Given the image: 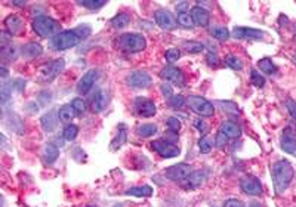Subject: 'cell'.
Listing matches in <instances>:
<instances>
[{
    "instance_id": "cell-1",
    "label": "cell",
    "mask_w": 296,
    "mask_h": 207,
    "mask_svg": "<svg viewBox=\"0 0 296 207\" xmlns=\"http://www.w3.org/2000/svg\"><path fill=\"white\" fill-rule=\"evenodd\" d=\"M90 34V27L89 25H79L74 30H67L61 31L55 37H52L50 46L55 50H67L74 46H77L83 39L89 37Z\"/></svg>"
},
{
    "instance_id": "cell-2",
    "label": "cell",
    "mask_w": 296,
    "mask_h": 207,
    "mask_svg": "<svg viewBox=\"0 0 296 207\" xmlns=\"http://www.w3.org/2000/svg\"><path fill=\"white\" fill-rule=\"evenodd\" d=\"M271 176H273L276 194H283L295 176V169L288 160H280L273 166Z\"/></svg>"
},
{
    "instance_id": "cell-3",
    "label": "cell",
    "mask_w": 296,
    "mask_h": 207,
    "mask_svg": "<svg viewBox=\"0 0 296 207\" xmlns=\"http://www.w3.org/2000/svg\"><path fill=\"white\" fill-rule=\"evenodd\" d=\"M116 46L125 53H136V52H142L147 47V40L142 34L125 33L116 39Z\"/></svg>"
},
{
    "instance_id": "cell-4",
    "label": "cell",
    "mask_w": 296,
    "mask_h": 207,
    "mask_svg": "<svg viewBox=\"0 0 296 207\" xmlns=\"http://www.w3.org/2000/svg\"><path fill=\"white\" fill-rule=\"evenodd\" d=\"M31 28L33 31L39 36V37H55L56 34H59L61 31V24L58 21H55L53 18L50 16H46V15H40V16H36L33 19V24H31Z\"/></svg>"
},
{
    "instance_id": "cell-5",
    "label": "cell",
    "mask_w": 296,
    "mask_h": 207,
    "mask_svg": "<svg viewBox=\"0 0 296 207\" xmlns=\"http://www.w3.org/2000/svg\"><path fill=\"white\" fill-rule=\"evenodd\" d=\"M64 67H65L64 59H52V61L43 64L39 68V82L40 83H50V82H53L59 76V73L64 70Z\"/></svg>"
},
{
    "instance_id": "cell-6",
    "label": "cell",
    "mask_w": 296,
    "mask_h": 207,
    "mask_svg": "<svg viewBox=\"0 0 296 207\" xmlns=\"http://www.w3.org/2000/svg\"><path fill=\"white\" fill-rule=\"evenodd\" d=\"M187 104L190 105V108L199 114L200 117H212L215 114V108L213 104H211L208 99H205L203 96L199 95H190L187 98Z\"/></svg>"
},
{
    "instance_id": "cell-7",
    "label": "cell",
    "mask_w": 296,
    "mask_h": 207,
    "mask_svg": "<svg viewBox=\"0 0 296 207\" xmlns=\"http://www.w3.org/2000/svg\"><path fill=\"white\" fill-rule=\"evenodd\" d=\"M150 147H151L153 151H156L163 159H172V157H178L181 154V150L172 141H168V139L153 141L150 144Z\"/></svg>"
},
{
    "instance_id": "cell-8",
    "label": "cell",
    "mask_w": 296,
    "mask_h": 207,
    "mask_svg": "<svg viewBox=\"0 0 296 207\" xmlns=\"http://www.w3.org/2000/svg\"><path fill=\"white\" fill-rule=\"evenodd\" d=\"M191 175V166L185 163H178L175 166H170L165 170V176L173 182H182Z\"/></svg>"
},
{
    "instance_id": "cell-9",
    "label": "cell",
    "mask_w": 296,
    "mask_h": 207,
    "mask_svg": "<svg viewBox=\"0 0 296 207\" xmlns=\"http://www.w3.org/2000/svg\"><path fill=\"white\" fill-rule=\"evenodd\" d=\"M126 83L133 89H145L151 84V76L147 71H132L127 74Z\"/></svg>"
},
{
    "instance_id": "cell-10",
    "label": "cell",
    "mask_w": 296,
    "mask_h": 207,
    "mask_svg": "<svg viewBox=\"0 0 296 207\" xmlns=\"http://www.w3.org/2000/svg\"><path fill=\"white\" fill-rule=\"evenodd\" d=\"M240 188L245 194L248 196H261L262 194V184L256 176L252 175H246L242 181H240Z\"/></svg>"
},
{
    "instance_id": "cell-11",
    "label": "cell",
    "mask_w": 296,
    "mask_h": 207,
    "mask_svg": "<svg viewBox=\"0 0 296 207\" xmlns=\"http://www.w3.org/2000/svg\"><path fill=\"white\" fill-rule=\"evenodd\" d=\"M160 77L166 82V83H173L176 86H182L185 83V76L182 73V70H179L178 67H165L160 71Z\"/></svg>"
},
{
    "instance_id": "cell-12",
    "label": "cell",
    "mask_w": 296,
    "mask_h": 207,
    "mask_svg": "<svg viewBox=\"0 0 296 207\" xmlns=\"http://www.w3.org/2000/svg\"><path fill=\"white\" fill-rule=\"evenodd\" d=\"M154 21L156 24L163 28V30H175L176 28V19L168 9H159L154 13Z\"/></svg>"
},
{
    "instance_id": "cell-13",
    "label": "cell",
    "mask_w": 296,
    "mask_h": 207,
    "mask_svg": "<svg viewBox=\"0 0 296 207\" xmlns=\"http://www.w3.org/2000/svg\"><path fill=\"white\" fill-rule=\"evenodd\" d=\"M98 77H99V71H98V70H89V71L80 79V82H79V84H77V92H79L80 95L89 93L90 89L93 87V84L96 83Z\"/></svg>"
},
{
    "instance_id": "cell-14",
    "label": "cell",
    "mask_w": 296,
    "mask_h": 207,
    "mask_svg": "<svg viewBox=\"0 0 296 207\" xmlns=\"http://www.w3.org/2000/svg\"><path fill=\"white\" fill-rule=\"evenodd\" d=\"M133 108L136 111V114L142 116V117H153L156 116V105L151 99L148 98H136L133 102Z\"/></svg>"
},
{
    "instance_id": "cell-15",
    "label": "cell",
    "mask_w": 296,
    "mask_h": 207,
    "mask_svg": "<svg viewBox=\"0 0 296 207\" xmlns=\"http://www.w3.org/2000/svg\"><path fill=\"white\" fill-rule=\"evenodd\" d=\"M233 37L242 39V40H261L265 37V33L256 28H248V27H236L233 30Z\"/></svg>"
},
{
    "instance_id": "cell-16",
    "label": "cell",
    "mask_w": 296,
    "mask_h": 207,
    "mask_svg": "<svg viewBox=\"0 0 296 207\" xmlns=\"http://www.w3.org/2000/svg\"><path fill=\"white\" fill-rule=\"evenodd\" d=\"M10 34L3 31L1 33V46H0V55L3 61H13L16 58V49L10 43Z\"/></svg>"
},
{
    "instance_id": "cell-17",
    "label": "cell",
    "mask_w": 296,
    "mask_h": 207,
    "mask_svg": "<svg viewBox=\"0 0 296 207\" xmlns=\"http://www.w3.org/2000/svg\"><path fill=\"white\" fill-rule=\"evenodd\" d=\"M282 150L288 154H295L296 153V132L294 127H288L285 129L283 135H282V141H280Z\"/></svg>"
},
{
    "instance_id": "cell-18",
    "label": "cell",
    "mask_w": 296,
    "mask_h": 207,
    "mask_svg": "<svg viewBox=\"0 0 296 207\" xmlns=\"http://www.w3.org/2000/svg\"><path fill=\"white\" fill-rule=\"evenodd\" d=\"M4 27H6V33H9L10 36H21L24 33V22L15 13L9 15L4 19Z\"/></svg>"
},
{
    "instance_id": "cell-19",
    "label": "cell",
    "mask_w": 296,
    "mask_h": 207,
    "mask_svg": "<svg viewBox=\"0 0 296 207\" xmlns=\"http://www.w3.org/2000/svg\"><path fill=\"white\" fill-rule=\"evenodd\" d=\"M191 18L194 21V25H199V27H208L211 22V13L205 7H200V6L193 7Z\"/></svg>"
},
{
    "instance_id": "cell-20",
    "label": "cell",
    "mask_w": 296,
    "mask_h": 207,
    "mask_svg": "<svg viewBox=\"0 0 296 207\" xmlns=\"http://www.w3.org/2000/svg\"><path fill=\"white\" fill-rule=\"evenodd\" d=\"M58 119H59V116H58L56 111H49V113L43 114L42 119H40L42 129H43L44 132H47V133L53 132V130L58 127Z\"/></svg>"
},
{
    "instance_id": "cell-21",
    "label": "cell",
    "mask_w": 296,
    "mask_h": 207,
    "mask_svg": "<svg viewBox=\"0 0 296 207\" xmlns=\"http://www.w3.org/2000/svg\"><path fill=\"white\" fill-rule=\"evenodd\" d=\"M219 132H222L228 139H239L242 136V129L239 127V124L234 122H230V120L222 122Z\"/></svg>"
},
{
    "instance_id": "cell-22",
    "label": "cell",
    "mask_w": 296,
    "mask_h": 207,
    "mask_svg": "<svg viewBox=\"0 0 296 207\" xmlns=\"http://www.w3.org/2000/svg\"><path fill=\"white\" fill-rule=\"evenodd\" d=\"M205 181H206V173L203 170H194L184 182H185L187 190H196V188L202 187L205 184Z\"/></svg>"
},
{
    "instance_id": "cell-23",
    "label": "cell",
    "mask_w": 296,
    "mask_h": 207,
    "mask_svg": "<svg viewBox=\"0 0 296 207\" xmlns=\"http://www.w3.org/2000/svg\"><path fill=\"white\" fill-rule=\"evenodd\" d=\"M21 53L27 59H34V58H37L43 53V47L36 41H30V43H25L21 47Z\"/></svg>"
},
{
    "instance_id": "cell-24",
    "label": "cell",
    "mask_w": 296,
    "mask_h": 207,
    "mask_svg": "<svg viewBox=\"0 0 296 207\" xmlns=\"http://www.w3.org/2000/svg\"><path fill=\"white\" fill-rule=\"evenodd\" d=\"M59 157V148L53 144H47L43 150V162L47 166H52Z\"/></svg>"
},
{
    "instance_id": "cell-25",
    "label": "cell",
    "mask_w": 296,
    "mask_h": 207,
    "mask_svg": "<svg viewBox=\"0 0 296 207\" xmlns=\"http://www.w3.org/2000/svg\"><path fill=\"white\" fill-rule=\"evenodd\" d=\"M108 104V96L104 90H98L95 95H93V99H92V108L95 113H101L105 110Z\"/></svg>"
},
{
    "instance_id": "cell-26",
    "label": "cell",
    "mask_w": 296,
    "mask_h": 207,
    "mask_svg": "<svg viewBox=\"0 0 296 207\" xmlns=\"http://www.w3.org/2000/svg\"><path fill=\"white\" fill-rule=\"evenodd\" d=\"M127 141V129H126V126L125 124H120L119 126V132H117V135H116V138L113 139V142L110 144V150L111 151H116V150H119L125 142Z\"/></svg>"
},
{
    "instance_id": "cell-27",
    "label": "cell",
    "mask_w": 296,
    "mask_h": 207,
    "mask_svg": "<svg viewBox=\"0 0 296 207\" xmlns=\"http://www.w3.org/2000/svg\"><path fill=\"white\" fill-rule=\"evenodd\" d=\"M76 114L77 113H76V110L73 108L71 104H65L58 110V116H59V120L62 123H71V120L76 117Z\"/></svg>"
},
{
    "instance_id": "cell-28",
    "label": "cell",
    "mask_w": 296,
    "mask_h": 207,
    "mask_svg": "<svg viewBox=\"0 0 296 207\" xmlns=\"http://www.w3.org/2000/svg\"><path fill=\"white\" fill-rule=\"evenodd\" d=\"M125 196H132V197H150L153 196V188L150 185H142V187H133L125 191Z\"/></svg>"
},
{
    "instance_id": "cell-29",
    "label": "cell",
    "mask_w": 296,
    "mask_h": 207,
    "mask_svg": "<svg viewBox=\"0 0 296 207\" xmlns=\"http://www.w3.org/2000/svg\"><path fill=\"white\" fill-rule=\"evenodd\" d=\"M129 22H130V16H129V13H126V12H120V13H117V15L111 19V25H113L114 28H125Z\"/></svg>"
},
{
    "instance_id": "cell-30",
    "label": "cell",
    "mask_w": 296,
    "mask_h": 207,
    "mask_svg": "<svg viewBox=\"0 0 296 207\" xmlns=\"http://www.w3.org/2000/svg\"><path fill=\"white\" fill-rule=\"evenodd\" d=\"M258 67H259L261 71H264L265 74H276V73H277V67H276V64H274L270 58H262V59H259Z\"/></svg>"
},
{
    "instance_id": "cell-31",
    "label": "cell",
    "mask_w": 296,
    "mask_h": 207,
    "mask_svg": "<svg viewBox=\"0 0 296 207\" xmlns=\"http://www.w3.org/2000/svg\"><path fill=\"white\" fill-rule=\"evenodd\" d=\"M12 82H3L1 83V87H0V99H1V105H6L7 101L10 99L12 96Z\"/></svg>"
},
{
    "instance_id": "cell-32",
    "label": "cell",
    "mask_w": 296,
    "mask_h": 207,
    "mask_svg": "<svg viewBox=\"0 0 296 207\" xmlns=\"http://www.w3.org/2000/svg\"><path fill=\"white\" fill-rule=\"evenodd\" d=\"M138 135L141 138H150V136H154L156 132H157V126L156 124H151V123H147V124H141L138 127Z\"/></svg>"
},
{
    "instance_id": "cell-33",
    "label": "cell",
    "mask_w": 296,
    "mask_h": 207,
    "mask_svg": "<svg viewBox=\"0 0 296 207\" xmlns=\"http://www.w3.org/2000/svg\"><path fill=\"white\" fill-rule=\"evenodd\" d=\"M176 22H178L181 27H184V28H193V27H194V21H193L190 12H181V13H178Z\"/></svg>"
},
{
    "instance_id": "cell-34",
    "label": "cell",
    "mask_w": 296,
    "mask_h": 207,
    "mask_svg": "<svg viewBox=\"0 0 296 207\" xmlns=\"http://www.w3.org/2000/svg\"><path fill=\"white\" fill-rule=\"evenodd\" d=\"M184 49L190 53H200L205 50V44L202 41H196V40H190V41H184Z\"/></svg>"
},
{
    "instance_id": "cell-35",
    "label": "cell",
    "mask_w": 296,
    "mask_h": 207,
    "mask_svg": "<svg viewBox=\"0 0 296 207\" xmlns=\"http://www.w3.org/2000/svg\"><path fill=\"white\" fill-rule=\"evenodd\" d=\"M77 135H79V127L76 126V124H68L65 129H64V132H62V138L65 139V141H74L76 138H77Z\"/></svg>"
},
{
    "instance_id": "cell-36",
    "label": "cell",
    "mask_w": 296,
    "mask_h": 207,
    "mask_svg": "<svg viewBox=\"0 0 296 207\" xmlns=\"http://www.w3.org/2000/svg\"><path fill=\"white\" fill-rule=\"evenodd\" d=\"M211 36L218 39V40H221V41H224V40H227L230 37V33H228L227 27H215V28L211 30Z\"/></svg>"
},
{
    "instance_id": "cell-37",
    "label": "cell",
    "mask_w": 296,
    "mask_h": 207,
    "mask_svg": "<svg viewBox=\"0 0 296 207\" xmlns=\"http://www.w3.org/2000/svg\"><path fill=\"white\" fill-rule=\"evenodd\" d=\"M219 108L222 110V111H225V113H228V114H234V116H239L240 113H239V108H237V105L234 104V102H231V101H219Z\"/></svg>"
},
{
    "instance_id": "cell-38",
    "label": "cell",
    "mask_w": 296,
    "mask_h": 207,
    "mask_svg": "<svg viewBox=\"0 0 296 207\" xmlns=\"http://www.w3.org/2000/svg\"><path fill=\"white\" fill-rule=\"evenodd\" d=\"M251 82L255 87H264L265 84V77L258 71V70H252L251 71Z\"/></svg>"
},
{
    "instance_id": "cell-39",
    "label": "cell",
    "mask_w": 296,
    "mask_h": 207,
    "mask_svg": "<svg viewBox=\"0 0 296 207\" xmlns=\"http://www.w3.org/2000/svg\"><path fill=\"white\" fill-rule=\"evenodd\" d=\"M79 4H82V6H85V7H87V9H99V7H102L107 1L105 0H79L77 1Z\"/></svg>"
},
{
    "instance_id": "cell-40",
    "label": "cell",
    "mask_w": 296,
    "mask_h": 207,
    "mask_svg": "<svg viewBox=\"0 0 296 207\" xmlns=\"http://www.w3.org/2000/svg\"><path fill=\"white\" fill-rule=\"evenodd\" d=\"M225 62H227V65H228L231 70L240 71V70L243 68V62H242V61H240L237 56H234V55H230V56H227Z\"/></svg>"
},
{
    "instance_id": "cell-41",
    "label": "cell",
    "mask_w": 296,
    "mask_h": 207,
    "mask_svg": "<svg viewBox=\"0 0 296 207\" xmlns=\"http://www.w3.org/2000/svg\"><path fill=\"white\" fill-rule=\"evenodd\" d=\"M194 127L202 133V136H206L208 135V132H209V124L205 122V119L203 117H199V119H196L194 120Z\"/></svg>"
},
{
    "instance_id": "cell-42",
    "label": "cell",
    "mask_w": 296,
    "mask_h": 207,
    "mask_svg": "<svg viewBox=\"0 0 296 207\" xmlns=\"http://www.w3.org/2000/svg\"><path fill=\"white\" fill-rule=\"evenodd\" d=\"M185 104H187V99H185L182 95H173V96L169 99V105H170L172 108H175V110L182 108Z\"/></svg>"
},
{
    "instance_id": "cell-43",
    "label": "cell",
    "mask_w": 296,
    "mask_h": 207,
    "mask_svg": "<svg viewBox=\"0 0 296 207\" xmlns=\"http://www.w3.org/2000/svg\"><path fill=\"white\" fill-rule=\"evenodd\" d=\"M165 56H166V59L169 62H175V61H178L181 58V50L178 47H170V49L166 50Z\"/></svg>"
},
{
    "instance_id": "cell-44",
    "label": "cell",
    "mask_w": 296,
    "mask_h": 207,
    "mask_svg": "<svg viewBox=\"0 0 296 207\" xmlns=\"http://www.w3.org/2000/svg\"><path fill=\"white\" fill-rule=\"evenodd\" d=\"M71 105H73V108L76 110L77 114H83L86 111V104H85V101L82 98H74Z\"/></svg>"
},
{
    "instance_id": "cell-45",
    "label": "cell",
    "mask_w": 296,
    "mask_h": 207,
    "mask_svg": "<svg viewBox=\"0 0 296 207\" xmlns=\"http://www.w3.org/2000/svg\"><path fill=\"white\" fill-rule=\"evenodd\" d=\"M166 124H168V129L170 132H175V133H178L179 129H181V122L176 117H169L168 122H166Z\"/></svg>"
},
{
    "instance_id": "cell-46",
    "label": "cell",
    "mask_w": 296,
    "mask_h": 207,
    "mask_svg": "<svg viewBox=\"0 0 296 207\" xmlns=\"http://www.w3.org/2000/svg\"><path fill=\"white\" fill-rule=\"evenodd\" d=\"M199 148H200V153L208 154V153L212 151V144H211V141H209L206 136H203V138H200V141H199Z\"/></svg>"
},
{
    "instance_id": "cell-47",
    "label": "cell",
    "mask_w": 296,
    "mask_h": 207,
    "mask_svg": "<svg viewBox=\"0 0 296 207\" xmlns=\"http://www.w3.org/2000/svg\"><path fill=\"white\" fill-rule=\"evenodd\" d=\"M206 62H208L211 67H218V65H219L218 53H215V52H208V53H206Z\"/></svg>"
},
{
    "instance_id": "cell-48",
    "label": "cell",
    "mask_w": 296,
    "mask_h": 207,
    "mask_svg": "<svg viewBox=\"0 0 296 207\" xmlns=\"http://www.w3.org/2000/svg\"><path fill=\"white\" fill-rule=\"evenodd\" d=\"M227 142H228V138H227L222 132H218V135H216V138H215V145H216L218 148H225Z\"/></svg>"
},
{
    "instance_id": "cell-49",
    "label": "cell",
    "mask_w": 296,
    "mask_h": 207,
    "mask_svg": "<svg viewBox=\"0 0 296 207\" xmlns=\"http://www.w3.org/2000/svg\"><path fill=\"white\" fill-rule=\"evenodd\" d=\"M160 90H162V95H163L166 99H170V98L173 96V92H172V87H170L169 83H163V84L160 86Z\"/></svg>"
},
{
    "instance_id": "cell-50",
    "label": "cell",
    "mask_w": 296,
    "mask_h": 207,
    "mask_svg": "<svg viewBox=\"0 0 296 207\" xmlns=\"http://www.w3.org/2000/svg\"><path fill=\"white\" fill-rule=\"evenodd\" d=\"M286 108H288V111L291 113L292 119H294V120H296V102L295 101L289 99V101L286 102Z\"/></svg>"
},
{
    "instance_id": "cell-51",
    "label": "cell",
    "mask_w": 296,
    "mask_h": 207,
    "mask_svg": "<svg viewBox=\"0 0 296 207\" xmlns=\"http://www.w3.org/2000/svg\"><path fill=\"white\" fill-rule=\"evenodd\" d=\"M224 207H245V205L237 199H230L224 203Z\"/></svg>"
},
{
    "instance_id": "cell-52",
    "label": "cell",
    "mask_w": 296,
    "mask_h": 207,
    "mask_svg": "<svg viewBox=\"0 0 296 207\" xmlns=\"http://www.w3.org/2000/svg\"><path fill=\"white\" fill-rule=\"evenodd\" d=\"M12 84H13V87H15L18 92H22L24 87H25V82H24L22 79H16L15 82H12Z\"/></svg>"
},
{
    "instance_id": "cell-53",
    "label": "cell",
    "mask_w": 296,
    "mask_h": 207,
    "mask_svg": "<svg viewBox=\"0 0 296 207\" xmlns=\"http://www.w3.org/2000/svg\"><path fill=\"white\" fill-rule=\"evenodd\" d=\"M1 79H3V80L7 79V70L4 68V65H1Z\"/></svg>"
},
{
    "instance_id": "cell-54",
    "label": "cell",
    "mask_w": 296,
    "mask_h": 207,
    "mask_svg": "<svg viewBox=\"0 0 296 207\" xmlns=\"http://www.w3.org/2000/svg\"><path fill=\"white\" fill-rule=\"evenodd\" d=\"M12 4H16L18 7H22V6H25V1H12Z\"/></svg>"
},
{
    "instance_id": "cell-55",
    "label": "cell",
    "mask_w": 296,
    "mask_h": 207,
    "mask_svg": "<svg viewBox=\"0 0 296 207\" xmlns=\"http://www.w3.org/2000/svg\"><path fill=\"white\" fill-rule=\"evenodd\" d=\"M249 207H262V206H261L259 203H251V205H249Z\"/></svg>"
},
{
    "instance_id": "cell-56",
    "label": "cell",
    "mask_w": 296,
    "mask_h": 207,
    "mask_svg": "<svg viewBox=\"0 0 296 207\" xmlns=\"http://www.w3.org/2000/svg\"><path fill=\"white\" fill-rule=\"evenodd\" d=\"M89 207H98V206H89Z\"/></svg>"
},
{
    "instance_id": "cell-57",
    "label": "cell",
    "mask_w": 296,
    "mask_h": 207,
    "mask_svg": "<svg viewBox=\"0 0 296 207\" xmlns=\"http://www.w3.org/2000/svg\"><path fill=\"white\" fill-rule=\"evenodd\" d=\"M114 207H123V206H114Z\"/></svg>"
}]
</instances>
